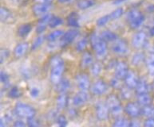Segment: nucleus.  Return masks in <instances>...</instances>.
Instances as JSON below:
<instances>
[{"label": "nucleus", "mask_w": 154, "mask_h": 127, "mask_svg": "<svg viewBox=\"0 0 154 127\" xmlns=\"http://www.w3.org/2000/svg\"><path fill=\"white\" fill-rule=\"evenodd\" d=\"M50 66H51L50 79L51 83L56 85L62 79V75L65 72V62L61 57L54 56L51 58Z\"/></svg>", "instance_id": "obj_1"}, {"label": "nucleus", "mask_w": 154, "mask_h": 127, "mask_svg": "<svg viewBox=\"0 0 154 127\" xmlns=\"http://www.w3.org/2000/svg\"><path fill=\"white\" fill-rule=\"evenodd\" d=\"M90 41L97 57L100 60L104 59L108 53V46L106 41L101 38L100 35L95 33L91 34Z\"/></svg>", "instance_id": "obj_2"}, {"label": "nucleus", "mask_w": 154, "mask_h": 127, "mask_svg": "<svg viewBox=\"0 0 154 127\" xmlns=\"http://www.w3.org/2000/svg\"><path fill=\"white\" fill-rule=\"evenodd\" d=\"M14 112L18 117L21 118L29 119L35 117L36 111L35 108L29 104H26L23 102H18L14 107Z\"/></svg>", "instance_id": "obj_3"}, {"label": "nucleus", "mask_w": 154, "mask_h": 127, "mask_svg": "<svg viewBox=\"0 0 154 127\" xmlns=\"http://www.w3.org/2000/svg\"><path fill=\"white\" fill-rule=\"evenodd\" d=\"M106 103L108 105L110 114L115 117L121 116L123 111V107L121 103L119 98L115 95H109L106 99Z\"/></svg>", "instance_id": "obj_4"}, {"label": "nucleus", "mask_w": 154, "mask_h": 127, "mask_svg": "<svg viewBox=\"0 0 154 127\" xmlns=\"http://www.w3.org/2000/svg\"><path fill=\"white\" fill-rule=\"evenodd\" d=\"M112 51L118 56H126L129 52L128 44L124 39H117L112 45Z\"/></svg>", "instance_id": "obj_5"}, {"label": "nucleus", "mask_w": 154, "mask_h": 127, "mask_svg": "<svg viewBox=\"0 0 154 127\" xmlns=\"http://www.w3.org/2000/svg\"><path fill=\"white\" fill-rule=\"evenodd\" d=\"M95 112H96L97 118L100 121L107 120L110 114V111L106 102H97L95 107Z\"/></svg>", "instance_id": "obj_6"}, {"label": "nucleus", "mask_w": 154, "mask_h": 127, "mask_svg": "<svg viewBox=\"0 0 154 127\" xmlns=\"http://www.w3.org/2000/svg\"><path fill=\"white\" fill-rule=\"evenodd\" d=\"M79 31L77 29H72L66 33H64L62 38L60 39V46L62 47H66L71 43L74 42L75 39L79 36Z\"/></svg>", "instance_id": "obj_7"}, {"label": "nucleus", "mask_w": 154, "mask_h": 127, "mask_svg": "<svg viewBox=\"0 0 154 127\" xmlns=\"http://www.w3.org/2000/svg\"><path fill=\"white\" fill-rule=\"evenodd\" d=\"M75 82L80 91H88L90 89V79L85 73H79L75 76Z\"/></svg>", "instance_id": "obj_8"}, {"label": "nucleus", "mask_w": 154, "mask_h": 127, "mask_svg": "<svg viewBox=\"0 0 154 127\" xmlns=\"http://www.w3.org/2000/svg\"><path fill=\"white\" fill-rule=\"evenodd\" d=\"M147 42V34L144 31H140L136 33L132 38V46L135 49H141L146 46Z\"/></svg>", "instance_id": "obj_9"}, {"label": "nucleus", "mask_w": 154, "mask_h": 127, "mask_svg": "<svg viewBox=\"0 0 154 127\" xmlns=\"http://www.w3.org/2000/svg\"><path fill=\"white\" fill-rule=\"evenodd\" d=\"M90 90L93 95H97V96L103 95L108 91V85L103 80L98 79L91 85Z\"/></svg>", "instance_id": "obj_10"}, {"label": "nucleus", "mask_w": 154, "mask_h": 127, "mask_svg": "<svg viewBox=\"0 0 154 127\" xmlns=\"http://www.w3.org/2000/svg\"><path fill=\"white\" fill-rule=\"evenodd\" d=\"M125 111L132 118H137L141 115V108L137 102H128L125 107Z\"/></svg>", "instance_id": "obj_11"}, {"label": "nucleus", "mask_w": 154, "mask_h": 127, "mask_svg": "<svg viewBox=\"0 0 154 127\" xmlns=\"http://www.w3.org/2000/svg\"><path fill=\"white\" fill-rule=\"evenodd\" d=\"M51 9V5L47 3H38L37 2L32 7L33 13L35 16L41 18L42 16L49 14V11Z\"/></svg>", "instance_id": "obj_12"}, {"label": "nucleus", "mask_w": 154, "mask_h": 127, "mask_svg": "<svg viewBox=\"0 0 154 127\" xmlns=\"http://www.w3.org/2000/svg\"><path fill=\"white\" fill-rule=\"evenodd\" d=\"M129 72V66L125 61H118L114 68L115 76L122 79H124L126 77Z\"/></svg>", "instance_id": "obj_13"}, {"label": "nucleus", "mask_w": 154, "mask_h": 127, "mask_svg": "<svg viewBox=\"0 0 154 127\" xmlns=\"http://www.w3.org/2000/svg\"><path fill=\"white\" fill-rule=\"evenodd\" d=\"M89 99H90V96L88 95L87 91H80L74 95L72 102H73V105L74 107H82L88 102Z\"/></svg>", "instance_id": "obj_14"}, {"label": "nucleus", "mask_w": 154, "mask_h": 127, "mask_svg": "<svg viewBox=\"0 0 154 127\" xmlns=\"http://www.w3.org/2000/svg\"><path fill=\"white\" fill-rule=\"evenodd\" d=\"M52 17H53V15L47 14L40 18L37 25V27H36V32H37L38 34H42L46 30V27H47V25H49V22H50Z\"/></svg>", "instance_id": "obj_15"}, {"label": "nucleus", "mask_w": 154, "mask_h": 127, "mask_svg": "<svg viewBox=\"0 0 154 127\" xmlns=\"http://www.w3.org/2000/svg\"><path fill=\"white\" fill-rule=\"evenodd\" d=\"M139 79H140L138 78L137 75L134 72L129 70L128 75L124 79L125 84V86H127L129 88L135 89V87L137 85Z\"/></svg>", "instance_id": "obj_16"}, {"label": "nucleus", "mask_w": 154, "mask_h": 127, "mask_svg": "<svg viewBox=\"0 0 154 127\" xmlns=\"http://www.w3.org/2000/svg\"><path fill=\"white\" fill-rule=\"evenodd\" d=\"M150 89H151V85L149 84L148 81L145 78H141L138 81L137 85L135 87V91L137 94L139 95V94L149 93Z\"/></svg>", "instance_id": "obj_17"}, {"label": "nucleus", "mask_w": 154, "mask_h": 127, "mask_svg": "<svg viewBox=\"0 0 154 127\" xmlns=\"http://www.w3.org/2000/svg\"><path fill=\"white\" fill-rule=\"evenodd\" d=\"M29 49V44L27 42H21L18 44L14 49V55L16 58H21L25 56Z\"/></svg>", "instance_id": "obj_18"}, {"label": "nucleus", "mask_w": 154, "mask_h": 127, "mask_svg": "<svg viewBox=\"0 0 154 127\" xmlns=\"http://www.w3.org/2000/svg\"><path fill=\"white\" fill-rule=\"evenodd\" d=\"M94 63V57L93 55L90 52H85L82 56L80 61V65L82 68H90V66L92 65V64Z\"/></svg>", "instance_id": "obj_19"}, {"label": "nucleus", "mask_w": 154, "mask_h": 127, "mask_svg": "<svg viewBox=\"0 0 154 127\" xmlns=\"http://www.w3.org/2000/svg\"><path fill=\"white\" fill-rule=\"evenodd\" d=\"M69 102V97L66 93L59 94L56 99V106L58 110H63L66 108Z\"/></svg>", "instance_id": "obj_20"}, {"label": "nucleus", "mask_w": 154, "mask_h": 127, "mask_svg": "<svg viewBox=\"0 0 154 127\" xmlns=\"http://www.w3.org/2000/svg\"><path fill=\"white\" fill-rule=\"evenodd\" d=\"M70 82L67 79H63L62 78L61 79V81L58 83V84L55 85L56 91H58V93H66L67 91H69V88H70Z\"/></svg>", "instance_id": "obj_21"}, {"label": "nucleus", "mask_w": 154, "mask_h": 127, "mask_svg": "<svg viewBox=\"0 0 154 127\" xmlns=\"http://www.w3.org/2000/svg\"><path fill=\"white\" fill-rule=\"evenodd\" d=\"M137 102L140 107L149 106L152 103V97L150 96L149 93L139 94L137 97Z\"/></svg>", "instance_id": "obj_22"}, {"label": "nucleus", "mask_w": 154, "mask_h": 127, "mask_svg": "<svg viewBox=\"0 0 154 127\" xmlns=\"http://www.w3.org/2000/svg\"><path fill=\"white\" fill-rule=\"evenodd\" d=\"M145 20V18L144 14L141 13L140 15H138L137 17H136L135 18H134L133 20L129 21V26L133 29V30H137V29H139V28L141 26V25L144 24Z\"/></svg>", "instance_id": "obj_23"}, {"label": "nucleus", "mask_w": 154, "mask_h": 127, "mask_svg": "<svg viewBox=\"0 0 154 127\" xmlns=\"http://www.w3.org/2000/svg\"><path fill=\"white\" fill-rule=\"evenodd\" d=\"M67 25H69V27L74 28H78L80 26V24H79V17H78V14H76L75 12H73L71 14H69L67 18Z\"/></svg>", "instance_id": "obj_24"}, {"label": "nucleus", "mask_w": 154, "mask_h": 127, "mask_svg": "<svg viewBox=\"0 0 154 127\" xmlns=\"http://www.w3.org/2000/svg\"><path fill=\"white\" fill-rule=\"evenodd\" d=\"M0 16H1V21L2 22L10 23L14 21V18L11 11L3 7L1 8V10H0Z\"/></svg>", "instance_id": "obj_25"}, {"label": "nucleus", "mask_w": 154, "mask_h": 127, "mask_svg": "<svg viewBox=\"0 0 154 127\" xmlns=\"http://www.w3.org/2000/svg\"><path fill=\"white\" fill-rule=\"evenodd\" d=\"M100 36L101 37V38L105 40L106 42H113L116 40H117V35L113 33V32L110 31V30H104L101 32V34H100Z\"/></svg>", "instance_id": "obj_26"}, {"label": "nucleus", "mask_w": 154, "mask_h": 127, "mask_svg": "<svg viewBox=\"0 0 154 127\" xmlns=\"http://www.w3.org/2000/svg\"><path fill=\"white\" fill-rule=\"evenodd\" d=\"M146 57L144 52H136L135 54L133 56L131 60V63L134 66H140V64L144 62H145Z\"/></svg>", "instance_id": "obj_27"}, {"label": "nucleus", "mask_w": 154, "mask_h": 127, "mask_svg": "<svg viewBox=\"0 0 154 127\" xmlns=\"http://www.w3.org/2000/svg\"><path fill=\"white\" fill-rule=\"evenodd\" d=\"M64 32L62 30H56L54 31L51 32L47 35L46 37V40L49 42H55V41H58L62 38V37L63 36Z\"/></svg>", "instance_id": "obj_28"}, {"label": "nucleus", "mask_w": 154, "mask_h": 127, "mask_svg": "<svg viewBox=\"0 0 154 127\" xmlns=\"http://www.w3.org/2000/svg\"><path fill=\"white\" fill-rule=\"evenodd\" d=\"M31 30H32V26L30 24H29V23L23 24L18 29V35L20 37H26L30 34Z\"/></svg>", "instance_id": "obj_29"}, {"label": "nucleus", "mask_w": 154, "mask_h": 127, "mask_svg": "<svg viewBox=\"0 0 154 127\" xmlns=\"http://www.w3.org/2000/svg\"><path fill=\"white\" fill-rule=\"evenodd\" d=\"M96 3L94 0H79L78 2H77V6H78V8L80 10H87L90 7H94Z\"/></svg>", "instance_id": "obj_30"}, {"label": "nucleus", "mask_w": 154, "mask_h": 127, "mask_svg": "<svg viewBox=\"0 0 154 127\" xmlns=\"http://www.w3.org/2000/svg\"><path fill=\"white\" fill-rule=\"evenodd\" d=\"M130 126V121H129L126 118L118 116L113 123V126L115 127H128Z\"/></svg>", "instance_id": "obj_31"}, {"label": "nucleus", "mask_w": 154, "mask_h": 127, "mask_svg": "<svg viewBox=\"0 0 154 127\" xmlns=\"http://www.w3.org/2000/svg\"><path fill=\"white\" fill-rule=\"evenodd\" d=\"M145 64L149 73L151 75H154V53H150L149 56L146 57Z\"/></svg>", "instance_id": "obj_32"}, {"label": "nucleus", "mask_w": 154, "mask_h": 127, "mask_svg": "<svg viewBox=\"0 0 154 127\" xmlns=\"http://www.w3.org/2000/svg\"><path fill=\"white\" fill-rule=\"evenodd\" d=\"M90 68V72L94 76H98L102 72V64L100 62H94Z\"/></svg>", "instance_id": "obj_33"}, {"label": "nucleus", "mask_w": 154, "mask_h": 127, "mask_svg": "<svg viewBox=\"0 0 154 127\" xmlns=\"http://www.w3.org/2000/svg\"><path fill=\"white\" fill-rule=\"evenodd\" d=\"M141 115L146 118L154 117V107H151V105L145 106L141 108Z\"/></svg>", "instance_id": "obj_34"}, {"label": "nucleus", "mask_w": 154, "mask_h": 127, "mask_svg": "<svg viewBox=\"0 0 154 127\" xmlns=\"http://www.w3.org/2000/svg\"><path fill=\"white\" fill-rule=\"evenodd\" d=\"M89 43V40L87 37H83V38L80 39L79 41L77 42L76 45V50L78 52H84L86 49Z\"/></svg>", "instance_id": "obj_35"}, {"label": "nucleus", "mask_w": 154, "mask_h": 127, "mask_svg": "<svg viewBox=\"0 0 154 127\" xmlns=\"http://www.w3.org/2000/svg\"><path fill=\"white\" fill-rule=\"evenodd\" d=\"M8 96L13 99H19L22 96V91H20V89L18 87H12L8 91Z\"/></svg>", "instance_id": "obj_36"}, {"label": "nucleus", "mask_w": 154, "mask_h": 127, "mask_svg": "<svg viewBox=\"0 0 154 127\" xmlns=\"http://www.w3.org/2000/svg\"><path fill=\"white\" fill-rule=\"evenodd\" d=\"M62 24H63V19L62 18L58 17V16H53L50 21V22H49V27L54 29V28L60 26Z\"/></svg>", "instance_id": "obj_37"}, {"label": "nucleus", "mask_w": 154, "mask_h": 127, "mask_svg": "<svg viewBox=\"0 0 154 127\" xmlns=\"http://www.w3.org/2000/svg\"><path fill=\"white\" fill-rule=\"evenodd\" d=\"M123 14H124V9H123L122 7H118V8L114 10L113 11H112L110 14H109L111 21L117 20V19H118L119 18H121Z\"/></svg>", "instance_id": "obj_38"}, {"label": "nucleus", "mask_w": 154, "mask_h": 127, "mask_svg": "<svg viewBox=\"0 0 154 127\" xmlns=\"http://www.w3.org/2000/svg\"><path fill=\"white\" fill-rule=\"evenodd\" d=\"M111 18L109 14H106V15H104L101 18H99L96 22L97 25L98 26V27H103L105 25L109 22H110Z\"/></svg>", "instance_id": "obj_39"}, {"label": "nucleus", "mask_w": 154, "mask_h": 127, "mask_svg": "<svg viewBox=\"0 0 154 127\" xmlns=\"http://www.w3.org/2000/svg\"><path fill=\"white\" fill-rule=\"evenodd\" d=\"M44 40H45V37H44L43 35H42V34H39V36L37 37L35 39V41H33L32 46H31V49H37L38 48H39L42 45Z\"/></svg>", "instance_id": "obj_40"}, {"label": "nucleus", "mask_w": 154, "mask_h": 127, "mask_svg": "<svg viewBox=\"0 0 154 127\" xmlns=\"http://www.w3.org/2000/svg\"><path fill=\"white\" fill-rule=\"evenodd\" d=\"M122 79H120V78L115 76L114 78L110 80V85L111 87L114 89H121L123 87V84H122Z\"/></svg>", "instance_id": "obj_41"}, {"label": "nucleus", "mask_w": 154, "mask_h": 127, "mask_svg": "<svg viewBox=\"0 0 154 127\" xmlns=\"http://www.w3.org/2000/svg\"><path fill=\"white\" fill-rule=\"evenodd\" d=\"M132 90L133 89L129 88L127 86L123 87L122 89H121V95L125 99H129L130 98L132 97L133 93H132Z\"/></svg>", "instance_id": "obj_42"}, {"label": "nucleus", "mask_w": 154, "mask_h": 127, "mask_svg": "<svg viewBox=\"0 0 154 127\" xmlns=\"http://www.w3.org/2000/svg\"><path fill=\"white\" fill-rule=\"evenodd\" d=\"M9 50L7 49H2L1 52H0V61H1V64L4 63L7 61V58L9 57Z\"/></svg>", "instance_id": "obj_43"}, {"label": "nucleus", "mask_w": 154, "mask_h": 127, "mask_svg": "<svg viewBox=\"0 0 154 127\" xmlns=\"http://www.w3.org/2000/svg\"><path fill=\"white\" fill-rule=\"evenodd\" d=\"M56 122H57L58 126L61 127L66 126L67 124H68V121L64 115H58L57 119H56Z\"/></svg>", "instance_id": "obj_44"}, {"label": "nucleus", "mask_w": 154, "mask_h": 127, "mask_svg": "<svg viewBox=\"0 0 154 127\" xmlns=\"http://www.w3.org/2000/svg\"><path fill=\"white\" fill-rule=\"evenodd\" d=\"M27 126L30 127H37L40 126L39 121H38L35 117L27 119Z\"/></svg>", "instance_id": "obj_45"}, {"label": "nucleus", "mask_w": 154, "mask_h": 127, "mask_svg": "<svg viewBox=\"0 0 154 127\" xmlns=\"http://www.w3.org/2000/svg\"><path fill=\"white\" fill-rule=\"evenodd\" d=\"M9 75L6 72H4V71H2L1 74H0V79H1V82H2V84H7L9 82Z\"/></svg>", "instance_id": "obj_46"}, {"label": "nucleus", "mask_w": 154, "mask_h": 127, "mask_svg": "<svg viewBox=\"0 0 154 127\" xmlns=\"http://www.w3.org/2000/svg\"><path fill=\"white\" fill-rule=\"evenodd\" d=\"M10 122H11V118L10 116H4L1 118V121H0V126L2 127H5L6 126H7L9 124Z\"/></svg>", "instance_id": "obj_47"}, {"label": "nucleus", "mask_w": 154, "mask_h": 127, "mask_svg": "<svg viewBox=\"0 0 154 127\" xmlns=\"http://www.w3.org/2000/svg\"><path fill=\"white\" fill-rule=\"evenodd\" d=\"M21 73H22L23 77H24L25 79H29V78L31 77V72H30V69L28 68H22Z\"/></svg>", "instance_id": "obj_48"}, {"label": "nucleus", "mask_w": 154, "mask_h": 127, "mask_svg": "<svg viewBox=\"0 0 154 127\" xmlns=\"http://www.w3.org/2000/svg\"><path fill=\"white\" fill-rule=\"evenodd\" d=\"M39 94H40V91L38 87H32L30 89V95L33 99H36V98L38 97Z\"/></svg>", "instance_id": "obj_49"}, {"label": "nucleus", "mask_w": 154, "mask_h": 127, "mask_svg": "<svg viewBox=\"0 0 154 127\" xmlns=\"http://www.w3.org/2000/svg\"><path fill=\"white\" fill-rule=\"evenodd\" d=\"M144 126L145 127H154V117L148 118L144 123Z\"/></svg>", "instance_id": "obj_50"}, {"label": "nucleus", "mask_w": 154, "mask_h": 127, "mask_svg": "<svg viewBox=\"0 0 154 127\" xmlns=\"http://www.w3.org/2000/svg\"><path fill=\"white\" fill-rule=\"evenodd\" d=\"M27 125V123H24V121L19 119V120L14 121V123H13V126L16 127H24Z\"/></svg>", "instance_id": "obj_51"}, {"label": "nucleus", "mask_w": 154, "mask_h": 127, "mask_svg": "<svg viewBox=\"0 0 154 127\" xmlns=\"http://www.w3.org/2000/svg\"><path fill=\"white\" fill-rule=\"evenodd\" d=\"M140 126V123L138 122L137 120H133V121H130V126H132V127H137V126Z\"/></svg>", "instance_id": "obj_52"}, {"label": "nucleus", "mask_w": 154, "mask_h": 127, "mask_svg": "<svg viewBox=\"0 0 154 127\" xmlns=\"http://www.w3.org/2000/svg\"><path fill=\"white\" fill-rule=\"evenodd\" d=\"M68 114H69V115L70 116L71 118H73L74 116L77 115V111L75 109H70V110H69V112H68Z\"/></svg>", "instance_id": "obj_53"}, {"label": "nucleus", "mask_w": 154, "mask_h": 127, "mask_svg": "<svg viewBox=\"0 0 154 127\" xmlns=\"http://www.w3.org/2000/svg\"><path fill=\"white\" fill-rule=\"evenodd\" d=\"M35 1H36V2H38V3H47V4H51L54 0H35Z\"/></svg>", "instance_id": "obj_54"}, {"label": "nucleus", "mask_w": 154, "mask_h": 127, "mask_svg": "<svg viewBox=\"0 0 154 127\" xmlns=\"http://www.w3.org/2000/svg\"><path fill=\"white\" fill-rule=\"evenodd\" d=\"M149 34L151 37H154V25H152V27L149 29Z\"/></svg>", "instance_id": "obj_55"}, {"label": "nucleus", "mask_w": 154, "mask_h": 127, "mask_svg": "<svg viewBox=\"0 0 154 127\" xmlns=\"http://www.w3.org/2000/svg\"><path fill=\"white\" fill-rule=\"evenodd\" d=\"M126 0H115L114 2H113V4H120V3H122V2H125Z\"/></svg>", "instance_id": "obj_56"}, {"label": "nucleus", "mask_w": 154, "mask_h": 127, "mask_svg": "<svg viewBox=\"0 0 154 127\" xmlns=\"http://www.w3.org/2000/svg\"><path fill=\"white\" fill-rule=\"evenodd\" d=\"M72 0H58V2L60 3H68V2H71Z\"/></svg>", "instance_id": "obj_57"}, {"label": "nucleus", "mask_w": 154, "mask_h": 127, "mask_svg": "<svg viewBox=\"0 0 154 127\" xmlns=\"http://www.w3.org/2000/svg\"><path fill=\"white\" fill-rule=\"evenodd\" d=\"M147 10L149 12H153L154 11V6L153 5H151V6H149V7H148Z\"/></svg>", "instance_id": "obj_58"}, {"label": "nucleus", "mask_w": 154, "mask_h": 127, "mask_svg": "<svg viewBox=\"0 0 154 127\" xmlns=\"http://www.w3.org/2000/svg\"><path fill=\"white\" fill-rule=\"evenodd\" d=\"M12 1H13L14 2H15V3H20L23 0H12Z\"/></svg>", "instance_id": "obj_59"}, {"label": "nucleus", "mask_w": 154, "mask_h": 127, "mask_svg": "<svg viewBox=\"0 0 154 127\" xmlns=\"http://www.w3.org/2000/svg\"><path fill=\"white\" fill-rule=\"evenodd\" d=\"M151 89H153L154 90V83H153V84H152V86H151Z\"/></svg>", "instance_id": "obj_60"}]
</instances>
